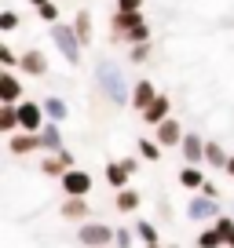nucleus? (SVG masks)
<instances>
[{"label": "nucleus", "instance_id": "c756f323", "mask_svg": "<svg viewBox=\"0 0 234 248\" xmlns=\"http://www.w3.org/2000/svg\"><path fill=\"white\" fill-rule=\"evenodd\" d=\"M147 59H150V40L147 44H132L128 47V62H132V66H143Z\"/></svg>", "mask_w": 234, "mask_h": 248}, {"label": "nucleus", "instance_id": "bb28decb", "mask_svg": "<svg viewBox=\"0 0 234 248\" xmlns=\"http://www.w3.org/2000/svg\"><path fill=\"white\" fill-rule=\"evenodd\" d=\"M135 150H139V157H143V161H161V142H157V139H139V146H135Z\"/></svg>", "mask_w": 234, "mask_h": 248}, {"label": "nucleus", "instance_id": "aec40b11", "mask_svg": "<svg viewBox=\"0 0 234 248\" xmlns=\"http://www.w3.org/2000/svg\"><path fill=\"white\" fill-rule=\"evenodd\" d=\"M44 113H48V121H55V124H63L66 117H70V106H66L59 95H48L44 99Z\"/></svg>", "mask_w": 234, "mask_h": 248}, {"label": "nucleus", "instance_id": "393cba45", "mask_svg": "<svg viewBox=\"0 0 234 248\" xmlns=\"http://www.w3.org/2000/svg\"><path fill=\"white\" fill-rule=\"evenodd\" d=\"M227 161H231V154H227L219 142H209V146H205V164H212V168H227Z\"/></svg>", "mask_w": 234, "mask_h": 248}, {"label": "nucleus", "instance_id": "412c9836", "mask_svg": "<svg viewBox=\"0 0 234 248\" xmlns=\"http://www.w3.org/2000/svg\"><path fill=\"white\" fill-rule=\"evenodd\" d=\"M114 208L117 212H135L139 208V194H135V190H114Z\"/></svg>", "mask_w": 234, "mask_h": 248}, {"label": "nucleus", "instance_id": "473e14b6", "mask_svg": "<svg viewBox=\"0 0 234 248\" xmlns=\"http://www.w3.org/2000/svg\"><path fill=\"white\" fill-rule=\"evenodd\" d=\"M147 0H117V11H143Z\"/></svg>", "mask_w": 234, "mask_h": 248}, {"label": "nucleus", "instance_id": "9d476101", "mask_svg": "<svg viewBox=\"0 0 234 248\" xmlns=\"http://www.w3.org/2000/svg\"><path fill=\"white\" fill-rule=\"evenodd\" d=\"M205 146H209V142H205L198 132H187V139L180 142V154H183L187 164H205Z\"/></svg>", "mask_w": 234, "mask_h": 248}, {"label": "nucleus", "instance_id": "e433bc0d", "mask_svg": "<svg viewBox=\"0 0 234 248\" xmlns=\"http://www.w3.org/2000/svg\"><path fill=\"white\" fill-rule=\"evenodd\" d=\"M30 4L33 8H44V4H51V0H30Z\"/></svg>", "mask_w": 234, "mask_h": 248}, {"label": "nucleus", "instance_id": "a878e982", "mask_svg": "<svg viewBox=\"0 0 234 248\" xmlns=\"http://www.w3.org/2000/svg\"><path fill=\"white\" fill-rule=\"evenodd\" d=\"M194 245H198V248H223L227 241H223V233H219L216 226H212V230H201V233H198V241H194Z\"/></svg>", "mask_w": 234, "mask_h": 248}, {"label": "nucleus", "instance_id": "4c0bfd02", "mask_svg": "<svg viewBox=\"0 0 234 248\" xmlns=\"http://www.w3.org/2000/svg\"><path fill=\"white\" fill-rule=\"evenodd\" d=\"M227 248H234V230H231V237H227Z\"/></svg>", "mask_w": 234, "mask_h": 248}, {"label": "nucleus", "instance_id": "f8f14e48", "mask_svg": "<svg viewBox=\"0 0 234 248\" xmlns=\"http://www.w3.org/2000/svg\"><path fill=\"white\" fill-rule=\"evenodd\" d=\"M139 117H143V124H154V128H157L161 121H168V117H172V99H168V95H157Z\"/></svg>", "mask_w": 234, "mask_h": 248}, {"label": "nucleus", "instance_id": "7ed1b4c3", "mask_svg": "<svg viewBox=\"0 0 234 248\" xmlns=\"http://www.w3.org/2000/svg\"><path fill=\"white\" fill-rule=\"evenodd\" d=\"M48 124V113H44V102H33V99H22L18 102V132H37Z\"/></svg>", "mask_w": 234, "mask_h": 248}, {"label": "nucleus", "instance_id": "4be33fe9", "mask_svg": "<svg viewBox=\"0 0 234 248\" xmlns=\"http://www.w3.org/2000/svg\"><path fill=\"white\" fill-rule=\"evenodd\" d=\"M150 40V22H143V26H135V30H128V33H121V37H114V44H147Z\"/></svg>", "mask_w": 234, "mask_h": 248}, {"label": "nucleus", "instance_id": "58836bf2", "mask_svg": "<svg viewBox=\"0 0 234 248\" xmlns=\"http://www.w3.org/2000/svg\"><path fill=\"white\" fill-rule=\"evenodd\" d=\"M165 248H180V245H165Z\"/></svg>", "mask_w": 234, "mask_h": 248}, {"label": "nucleus", "instance_id": "c9c22d12", "mask_svg": "<svg viewBox=\"0 0 234 248\" xmlns=\"http://www.w3.org/2000/svg\"><path fill=\"white\" fill-rule=\"evenodd\" d=\"M223 171H227V175L234 179V154H231V161H227V168H223Z\"/></svg>", "mask_w": 234, "mask_h": 248}, {"label": "nucleus", "instance_id": "20e7f679", "mask_svg": "<svg viewBox=\"0 0 234 248\" xmlns=\"http://www.w3.org/2000/svg\"><path fill=\"white\" fill-rule=\"evenodd\" d=\"M81 245H88V248H110L117 241V230L114 226H106V223H81Z\"/></svg>", "mask_w": 234, "mask_h": 248}, {"label": "nucleus", "instance_id": "dca6fc26", "mask_svg": "<svg viewBox=\"0 0 234 248\" xmlns=\"http://www.w3.org/2000/svg\"><path fill=\"white\" fill-rule=\"evenodd\" d=\"M40 146H44L48 154H59V150H63V132H59L55 121H48L44 128H40Z\"/></svg>", "mask_w": 234, "mask_h": 248}, {"label": "nucleus", "instance_id": "9b49d317", "mask_svg": "<svg viewBox=\"0 0 234 248\" xmlns=\"http://www.w3.org/2000/svg\"><path fill=\"white\" fill-rule=\"evenodd\" d=\"M187 216L194 219V223H201V219H216V216H219V204H216V197H205V194H198L194 201L187 204Z\"/></svg>", "mask_w": 234, "mask_h": 248}, {"label": "nucleus", "instance_id": "f03ea898", "mask_svg": "<svg viewBox=\"0 0 234 248\" xmlns=\"http://www.w3.org/2000/svg\"><path fill=\"white\" fill-rule=\"evenodd\" d=\"M51 44L59 47V55H63L70 66H77V62H81V51H84V44H81V37H77V30H73V26L55 22V26H51Z\"/></svg>", "mask_w": 234, "mask_h": 248}, {"label": "nucleus", "instance_id": "f257e3e1", "mask_svg": "<svg viewBox=\"0 0 234 248\" xmlns=\"http://www.w3.org/2000/svg\"><path fill=\"white\" fill-rule=\"evenodd\" d=\"M95 84L110 102H132V88L125 84V73L117 70V62H99L95 66Z\"/></svg>", "mask_w": 234, "mask_h": 248}, {"label": "nucleus", "instance_id": "ddd939ff", "mask_svg": "<svg viewBox=\"0 0 234 248\" xmlns=\"http://www.w3.org/2000/svg\"><path fill=\"white\" fill-rule=\"evenodd\" d=\"M143 22H147L143 11H114V15H110V30H114V37H121V33L135 30V26H143Z\"/></svg>", "mask_w": 234, "mask_h": 248}, {"label": "nucleus", "instance_id": "72a5a7b5", "mask_svg": "<svg viewBox=\"0 0 234 248\" xmlns=\"http://www.w3.org/2000/svg\"><path fill=\"white\" fill-rule=\"evenodd\" d=\"M132 233L135 230H117V248H132Z\"/></svg>", "mask_w": 234, "mask_h": 248}, {"label": "nucleus", "instance_id": "2eb2a0df", "mask_svg": "<svg viewBox=\"0 0 234 248\" xmlns=\"http://www.w3.org/2000/svg\"><path fill=\"white\" fill-rule=\"evenodd\" d=\"M157 95H161V92H157V88L150 84V80H139V84H132V106L143 113V109H147L150 102L157 99Z\"/></svg>", "mask_w": 234, "mask_h": 248}, {"label": "nucleus", "instance_id": "39448f33", "mask_svg": "<svg viewBox=\"0 0 234 248\" xmlns=\"http://www.w3.org/2000/svg\"><path fill=\"white\" fill-rule=\"evenodd\" d=\"M59 186H63L66 197H88L92 194V175H88L84 168H70L63 179H59Z\"/></svg>", "mask_w": 234, "mask_h": 248}, {"label": "nucleus", "instance_id": "1a4fd4ad", "mask_svg": "<svg viewBox=\"0 0 234 248\" xmlns=\"http://www.w3.org/2000/svg\"><path fill=\"white\" fill-rule=\"evenodd\" d=\"M183 139H187V132H183V124L176 121V117H168V121H161V124H157V142H161L165 150L180 146Z\"/></svg>", "mask_w": 234, "mask_h": 248}, {"label": "nucleus", "instance_id": "b1692460", "mask_svg": "<svg viewBox=\"0 0 234 248\" xmlns=\"http://www.w3.org/2000/svg\"><path fill=\"white\" fill-rule=\"evenodd\" d=\"M0 132L4 135L18 132V106H0Z\"/></svg>", "mask_w": 234, "mask_h": 248}, {"label": "nucleus", "instance_id": "f704fd0d", "mask_svg": "<svg viewBox=\"0 0 234 248\" xmlns=\"http://www.w3.org/2000/svg\"><path fill=\"white\" fill-rule=\"evenodd\" d=\"M198 194H205V197H219V190H216V186H212V183H205L201 190H198Z\"/></svg>", "mask_w": 234, "mask_h": 248}, {"label": "nucleus", "instance_id": "f3484780", "mask_svg": "<svg viewBox=\"0 0 234 248\" xmlns=\"http://www.w3.org/2000/svg\"><path fill=\"white\" fill-rule=\"evenodd\" d=\"M63 219H73V223H88V197H66V204H63Z\"/></svg>", "mask_w": 234, "mask_h": 248}, {"label": "nucleus", "instance_id": "2f4dec72", "mask_svg": "<svg viewBox=\"0 0 234 248\" xmlns=\"http://www.w3.org/2000/svg\"><path fill=\"white\" fill-rule=\"evenodd\" d=\"M37 15L44 18L48 26H55V22H59V4H44V8H37Z\"/></svg>", "mask_w": 234, "mask_h": 248}, {"label": "nucleus", "instance_id": "cd10ccee", "mask_svg": "<svg viewBox=\"0 0 234 248\" xmlns=\"http://www.w3.org/2000/svg\"><path fill=\"white\" fill-rule=\"evenodd\" d=\"M135 237H139L143 245H157V241H161V237H157V226L147 223V219H139V223H135Z\"/></svg>", "mask_w": 234, "mask_h": 248}, {"label": "nucleus", "instance_id": "7c9ffc66", "mask_svg": "<svg viewBox=\"0 0 234 248\" xmlns=\"http://www.w3.org/2000/svg\"><path fill=\"white\" fill-rule=\"evenodd\" d=\"M15 30H18V11L4 8L0 11V33H15Z\"/></svg>", "mask_w": 234, "mask_h": 248}, {"label": "nucleus", "instance_id": "4468645a", "mask_svg": "<svg viewBox=\"0 0 234 248\" xmlns=\"http://www.w3.org/2000/svg\"><path fill=\"white\" fill-rule=\"evenodd\" d=\"M18 70L30 73V77H44V73H48L44 51H37V47H26V51H22V62H18Z\"/></svg>", "mask_w": 234, "mask_h": 248}, {"label": "nucleus", "instance_id": "6ab92c4d", "mask_svg": "<svg viewBox=\"0 0 234 248\" xmlns=\"http://www.w3.org/2000/svg\"><path fill=\"white\" fill-rule=\"evenodd\" d=\"M180 186H187V190H201L205 186V171H201V164H187V168L180 171Z\"/></svg>", "mask_w": 234, "mask_h": 248}, {"label": "nucleus", "instance_id": "0eeeda50", "mask_svg": "<svg viewBox=\"0 0 234 248\" xmlns=\"http://www.w3.org/2000/svg\"><path fill=\"white\" fill-rule=\"evenodd\" d=\"M70 168H77V164H73V154H70V150H59V154H48L44 161H40V171H44V175H51V179H63V175H66Z\"/></svg>", "mask_w": 234, "mask_h": 248}, {"label": "nucleus", "instance_id": "c85d7f7f", "mask_svg": "<svg viewBox=\"0 0 234 248\" xmlns=\"http://www.w3.org/2000/svg\"><path fill=\"white\" fill-rule=\"evenodd\" d=\"M18 62H22V55H18L15 47H11V44H0V66H4V70H15Z\"/></svg>", "mask_w": 234, "mask_h": 248}, {"label": "nucleus", "instance_id": "ea45409f", "mask_svg": "<svg viewBox=\"0 0 234 248\" xmlns=\"http://www.w3.org/2000/svg\"><path fill=\"white\" fill-rule=\"evenodd\" d=\"M147 248H161V245H147Z\"/></svg>", "mask_w": 234, "mask_h": 248}, {"label": "nucleus", "instance_id": "423d86ee", "mask_svg": "<svg viewBox=\"0 0 234 248\" xmlns=\"http://www.w3.org/2000/svg\"><path fill=\"white\" fill-rule=\"evenodd\" d=\"M22 80L15 77V70H0V106H18L22 102Z\"/></svg>", "mask_w": 234, "mask_h": 248}, {"label": "nucleus", "instance_id": "5701e85b", "mask_svg": "<svg viewBox=\"0 0 234 248\" xmlns=\"http://www.w3.org/2000/svg\"><path fill=\"white\" fill-rule=\"evenodd\" d=\"M73 30H77V37H81V44H92V15H88V11H77V15H73Z\"/></svg>", "mask_w": 234, "mask_h": 248}, {"label": "nucleus", "instance_id": "a211bd4d", "mask_svg": "<svg viewBox=\"0 0 234 248\" xmlns=\"http://www.w3.org/2000/svg\"><path fill=\"white\" fill-rule=\"evenodd\" d=\"M128 175H132V171L125 168V161H110V164H106V183L114 186V190H125V186H128Z\"/></svg>", "mask_w": 234, "mask_h": 248}, {"label": "nucleus", "instance_id": "6e6552de", "mask_svg": "<svg viewBox=\"0 0 234 248\" xmlns=\"http://www.w3.org/2000/svg\"><path fill=\"white\" fill-rule=\"evenodd\" d=\"M8 150L15 157H26V154H37V150H44V146H40L37 132H15V135H8Z\"/></svg>", "mask_w": 234, "mask_h": 248}]
</instances>
